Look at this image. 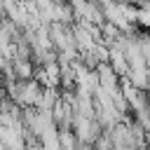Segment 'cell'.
<instances>
[{
  "label": "cell",
  "mask_w": 150,
  "mask_h": 150,
  "mask_svg": "<svg viewBox=\"0 0 150 150\" xmlns=\"http://www.w3.org/2000/svg\"><path fill=\"white\" fill-rule=\"evenodd\" d=\"M108 66L112 68V73H115L120 80H124V77H127V73H129L127 59H124V54H122L117 47H110V49H108Z\"/></svg>",
  "instance_id": "1"
},
{
  "label": "cell",
  "mask_w": 150,
  "mask_h": 150,
  "mask_svg": "<svg viewBox=\"0 0 150 150\" xmlns=\"http://www.w3.org/2000/svg\"><path fill=\"white\" fill-rule=\"evenodd\" d=\"M96 75H98V87H101V89L115 91V89L120 87V77L112 73V68H110L108 63H101V66L96 68Z\"/></svg>",
  "instance_id": "2"
},
{
  "label": "cell",
  "mask_w": 150,
  "mask_h": 150,
  "mask_svg": "<svg viewBox=\"0 0 150 150\" xmlns=\"http://www.w3.org/2000/svg\"><path fill=\"white\" fill-rule=\"evenodd\" d=\"M9 66H12L14 77H16V80H30V77H33V73H35V66H33V61H30V59H12V61H9Z\"/></svg>",
  "instance_id": "3"
},
{
  "label": "cell",
  "mask_w": 150,
  "mask_h": 150,
  "mask_svg": "<svg viewBox=\"0 0 150 150\" xmlns=\"http://www.w3.org/2000/svg\"><path fill=\"white\" fill-rule=\"evenodd\" d=\"M59 98H61L59 89H42V94H40V101H38L35 110H45V112H52V108L59 103Z\"/></svg>",
  "instance_id": "4"
},
{
  "label": "cell",
  "mask_w": 150,
  "mask_h": 150,
  "mask_svg": "<svg viewBox=\"0 0 150 150\" xmlns=\"http://www.w3.org/2000/svg\"><path fill=\"white\" fill-rule=\"evenodd\" d=\"M59 150H77V138L73 129H59Z\"/></svg>",
  "instance_id": "5"
},
{
  "label": "cell",
  "mask_w": 150,
  "mask_h": 150,
  "mask_svg": "<svg viewBox=\"0 0 150 150\" xmlns=\"http://www.w3.org/2000/svg\"><path fill=\"white\" fill-rule=\"evenodd\" d=\"M134 23H138L141 28H150V2H143L136 7V16H134Z\"/></svg>",
  "instance_id": "6"
},
{
  "label": "cell",
  "mask_w": 150,
  "mask_h": 150,
  "mask_svg": "<svg viewBox=\"0 0 150 150\" xmlns=\"http://www.w3.org/2000/svg\"><path fill=\"white\" fill-rule=\"evenodd\" d=\"M91 145H94V150H112V143H110V138H108V134H105V131H103V134H101Z\"/></svg>",
  "instance_id": "7"
},
{
  "label": "cell",
  "mask_w": 150,
  "mask_h": 150,
  "mask_svg": "<svg viewBox=\"0 0 150 150\" xmlns=\"http://www.w3.org/2000/svg\"><path fill=\"white\" fill-rule=\"evenodd\" d=\"M77 150H94V145H89V143H77Z\"/></svg>",
  "instance_id": "8"
},
{
  "label": "cell",
  "mask_w": 150,
  "mask_h": 150,
  "mask_svg": "<svg viewBox=\"0 0 150 150\" xmlns=\"http://www.w3.org/2000/svg\"><path fill=\"white\" fill-rule=\"evenodd\" d=\"M2 103H5V98L0 96V115H2Z\"/></svg>",
  "instance_id": "9"
},
{
  "label": "cell",
  "mask_w": 150,
  "mask_h": 150,
  "mask_svg": "<svg viewBox=\"0 0 150 150\" xmlns=\"http://www.w3.org/2000/svg\"><path fill=\"white\" fill-rule=\"evenodd\" d=\"M112 150H127V148H112Z\"/></svg>",
  "instance_id": "10"
}]
</instances>
